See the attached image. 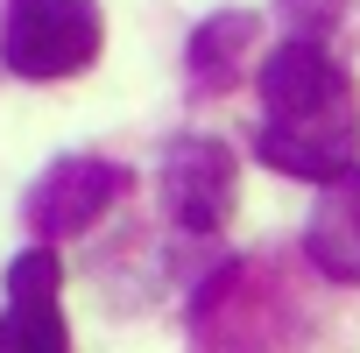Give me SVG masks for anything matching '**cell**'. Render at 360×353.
Returning <instances> with one entry per match:
<instances>
[{"mask_svg":"<svg viewBox=\"0 0 360 353\" xmlns=\"http://www.w3.org/2000/svg\"><path fill=\"white\" fill-rule=\"evenodd\" d=\"M339 15H346V0H283V22L297 29L290 43H318V36H325Z\"/></svg>","mask_w":360,"mask_h":353,"instance_id":"cell-8","label":"cell"},{"mask_svg":"<svg viewBox=\"0 0 360 353\" xmlns=\"http://www.w3.org/2000/svg\"><path fill=\"white\" fill-rule=\"evenodd\" d=\"M127 184H134V176H127L120 162H106V155H64V162H50V169L36 176L22 219H29L36 248H50V240L92 233V219H106V205H120Z\"/></svg>","mask_w":360,"mask_h":353,"instance_id":"cell-3","label":"cell"},{"mask_svg":"<svg viewBox=\"0 0 360 353\" xmlns=\"http://www.w3.org/2000/svg\"><path fill=\"white\" fill-rule=\"evenodd\" d=\"M262 120L255 148L269 169L304 176V184H332L339 169L360 162V99L353 78L318 50V43H276L262 57Z\"/></svg>","mask_w":360,"mask_h":353,"instance_id":"cell-1","label":"cell"},{"mask_svg":"<svg viewBox=\"0 0 360 353\" xmlns=\"http://www.w3.org/2000/svg\"><path fill=\"white\" fill-rule=\"evenodd\" d=\"M106 15L99 0H15L0 22V57L15 78H71L99 57Z\"/></svg>","mask_w":360,"mask_h":353,"instance_id":"cell-2","label":"cell"},{"mask_svg":"<svg viewBox=\"0 0 360 353\" xmlns=\"http://www.w3.org/2000/svg\"><path fill=\"white\" fill-rule=\"evenodd\" d=\"M304 255L318 276L332 283H360V162L339 169L332 184H318L311 226H304Z\"/></svg>","mask_w":360,"mask_h":353,"instance_id":"cell-6","label":"cell"},{"mask_svg":"<svg viewBox=\"0 0 360 353\" xmlns=\"http://www.w3.org/2000/svg\"><path fill=\"white\" fill-rule=\"evenodd\" d=\"M64 262L50 248H22L8 269V311H0V353H71L64 332Z\"/></svg>","mask_w":360,"mask_h":353,"instance_id":"cell-5","label":"cell"},{"mask_svg":"<svg viewBox=\"0 0 360 353\" xmlns=\"http://www.w3.org/2000/svg\"><path fill=\"white\" fill-rule=\"evenodd\" d=\"M233 198H240V162H233L226 141H212V134L169 141V155H162V205L176 212V226L219 233Z\"/></svg>","mask_w":360,"mask_h":353,"instance_id":"cell-4","label":"cell"},{"mask_svg":"<svg viewBox=\"0 0 360 353\" xmlns=\"http://www.w3.org/2000/svg\"><path fill=\"white\" fill-rule=\"evenodd\" d=\"M255 36H262V22L255 15H240V8H226V15H212V22H198V36H191V85L198 92H233L240 85V71L255 64Z\"/></svg>","mask_w":360,"mask_h":353,"instance_id":"cell-7","label":"cell"}]
</instances>
